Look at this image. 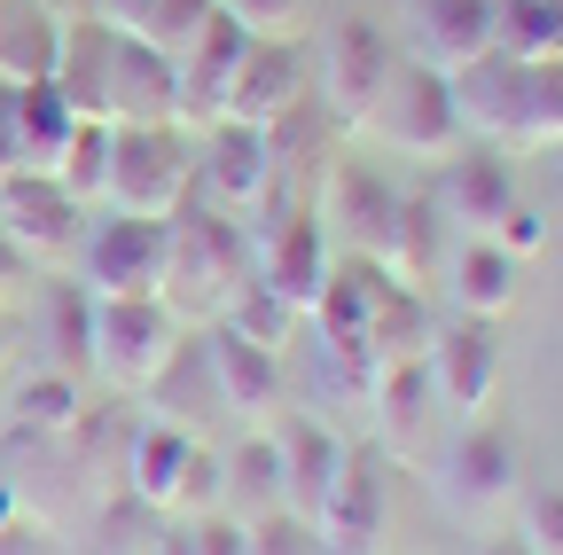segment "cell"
I'll return each instance as SVG.
<instances>
[{
    "label": "cell",
    "instance_id": "6da1fadb",
    "mask_svg": "<svg viewBox=\"0 0 563 555\" xmlns=\"http://www.w3.org/2000/svg\"><path fill=\"white\" fill-rule=\"evenodd\" d=\"M243 282H251V258H243L235 220L188 203V212L173 220V235H165V282H157V298L173 306V321H180V329L220 321Z\"/></svg>",
    "mask_w": 563,
    "mask_h": 555
},
{
    "label": "cell",
    "instance_id": "7a4b0ae2",
    "mask_svg": "<svg viewBox=\"0 0 563 555\" xmlns=\"http://www.w3.org/2000/svg\"><path fill=\"white\" fill-rule=\"evenodd\" d=\"M125 501H141L150 517H203L220 509V454H211L196 431L150 414L125 439Z\"/></svg>",
    "mask_w": 563,
    "mask_h": 555
},
{
    "label": "cell",
    "instance_id": "3957f363",
    "mask_svg": "<svg viewBox=\"0 0 563 555\" xmlns=\"http://www.w3.org/2000/svg\"><path fill=\"white\" fill-rule=\"evenodd\" d=\"M196 196V142L188 125H118V149H110V188L102 203L125 220H180Z\"/></svg>",
    "mask_w": 563,
    "mask_h": 555
},
{
    "label": "cell",
    "instance_id": "277c9868",
    "mask_svg": "<svg viewBox=\"0 0 563 555\" xmlns=\"http://www.w3.org/2000/svg\"><path fill=\"white\" fill-rule=\"evenodd\" d=\"M306 63H313V110H321L329 125H344V133H368L384 87H391V71H399V47H391L384 24L344 16V24L321 32V47H313Z\"/></svg>",
    "mask_w": 563,
    "mask_h": 555
},
{
    "label": "cell",
    "instance_id": "5b68a950",
    "mask_svg": "<svg viewBox=\"0 0 563 555\" xmlns=\"http://www.w3.org/2000/svg\"><path fill=\"white\" fill-rule=\"evenodd\" d=\"M180 321L165 298H95V321H87V368L110 384V391H150L165 376V360L180 353Z\"/></svg>",
    "mask_w": 563,
    "mask_h": 555
},
{
    "label": "cell",
    "instance_id": "8992f818",
    "mask_svg": "<svg viewBox=\"0 0 563 555\" xmlns=\"http://www.w3.org/2000/svg\"><path fill=\"white\" fill-rule=\"evenodd\" d=\"M368 133L391 149V157H422V165H439L462 149V118H454V95H446V71H431V63H415L399 55V71L368 118Z\"/></svg>",
    "mask_w": 563,
    "mask_h": 555
},
{
    "label": "cell",
    "instance_id": "52a82bcc",
    "mask_svg": "<svg viewBox=\"0 0 563 555\" xmlns=\"http://www.w3.org/2000/svg\"><path fill=\"white\" fill-rule=\"evenodd\" d=\"M274 180H282V157H274V142L258 125H235V118L203 125V142H196V196L188 203L243 220V212H266Z\"/></svg>",
    "mask_w": 563,
    "mask_h": 555
},
{
    "label": "cell",
    "instance_id": "ba28073f",
    "mask_svg": "<svg viewBox=\"0 0 563 555\" xmlns=\"http://www.w3.org/2000/svg\"><path fill=\"white\" fill-rule=\"evenodd\" d=\"M329 555H391V462L368 446H344L329 501L313 509Z\"/></svg>",
    "mask_w": 563,
    "mask_h": 555
},
{
    "label": "cell",
    "instance_id": "9c48e42d",
    "mask_svg": "<svg viewBox=\"0 0 563 555\" xmlns=\"http://www.w3.org/2000/svg\"><path fill=\"white\" fill-rule=\"evenodd\" d=\"M203 360H211V391H220V414L243 431H266L282 399H290V376H282L274 344H251L228 321H203Z\"/></svg>",
    "mask_w": 563,
    "mask_h": 555
},
{
    "label": "cell",
    "instance_id": "30bf717a",
    "mask_svg": "<svg viewBox=\"0 0 563 555\" xmlns=\"http://www.w3.org/2000/svg\"><path fill=\"white\" fill-rule=\"evenodd\" d=\"M0 235H9L32 266H55V258H79V235H87V203H70L55 173H0Z\"/></svg>",
    "mask_w": 563,
    "mask_h": 555
},
{
    "label": "cell",
    "instance_id": "8fae6325",
    "mask_svg": "<svg viewBox=\"0 0 563 555\" xmlns=\"http://www.w3.org/2000/svg\"><path fill=\"white\" fill-rule=\"evenodd\" d=\"M165 220H125V212H102L87 220L79 235V266H87V290L95 298H157L165 282Z\"/></svg>",
    "mask_w": 563,
    "mask_h": 555
},
{
    "label": "cell",
    "instance_id": "7c38bea8",
    "mask_svg": "<svg viewBox=\"0 0 563 555\" xmlns=\"http://www.w3.org/2000/svg\"><path fill=\"white\" fill-rule=\"evenodd\" d=\"M313 220H321V235H329L336 251H352V258H384L391 220H399V188H391L376 165H361V157H336V165L321 173Z\"/></svg>",
    "mask_w": 563,
    "mask_h": 555
},
{
    "label": "cell",
    "instance_id": "4fadbf2b",
    "mask_svg": "<svg viewBox=\"0 0 563 555\" xmlns=\"http://www.w3.org/2000/svg\"><path fill=\"white\" fill-rule=\"evenodd\" d=\"M306 102H313V63H306V47H298V40H251L243 63H235V79H228L220 118L274 133L282 118H298Z\"/></svg>",
    "mask_w": 563,
    "mask_h": 555
},
{
    "label": "cell",
    "instance_id": "5bb4252c",
    "mask_svg": "<svg viewBox=\"0 0 563 555\" xmlns=\"http://www.w3.org/2000/svg\"><path fill=\"white\" fill-rule=\"evenodd\" d=\"M329 266H336V243L321 235L313 203H306V212H274V220L258 227L251 282H266V290H274L282 306H290L298 321L313 313V298H321V282H329Z\"/></svg>",
    "mask_w": 563,
    "mask_h": 555
},
{
    "label": "cell",
    "instance_id": "9a60e30c",
    "mask_svg": "<svg viewBox=\"0 0 563 555\" xmlns=\"http://www.w3.org/2000/svg\"><path fill=\"white\" fill-rule=\"evenodd\" d=\"M517 196H525V188H517L509 149H493V142H462L454 157H439V188H431V203L446 212V227H454V235H493Z\"/></svg>",
    "mask_w": 563,
    "mask_h": 555
},
{
    "label": "cell",
    "instance_id": "2e32d148",
    "mask_svg": "<svg viewBox=\"0 0 563 555\" xmlns=\"http://www.w3.org/2000/svg\"><path fill=\"white\" fill-rule=\"evenodd\" d=\"M422 368H431L439 407H454L462 423H477V414L493 407V384H501V336H493V321L454 313L446 329H431V353H422Z\"/></svg>",
    "mask_w": 563,
    "mask_h": 555
},
{
    "label": "cell",
    "instance_id": "e0dca14e",
    "mask_svg": "<svg viewBox=\"0 0 563 555\" xmlns=\"http://www.w3.org/2000/svg\"><path fill=\"white\" fill-rule=\"evenodd\" d=\"M439 493L454 517H493L517 501V439L501 423H462V439L446 446V469H439Z\"/></svg>",
    "mask_w": 563,
    "mask_h": 555
},
{
    "label": "cell",
    "instance_id": "ac0fdd59",
    "mask_svg": "<svg viewBox=\"0 0 563 555\" xmlns=\"http://www.w3.org/2000/svg\"><path fill=\"white\" fill-rule=\"evenodd\" d=\"M399 9H407V55L431 71H462L501 47V0H399Z\"/></svg>",
    "mask_w": 563,
    "mask_h": 555
},
{
    "label": "cell",
    "instance_id": "d6986e66",
    "mask_svg": "<svg viewBox=\"0 0 563 555\" xmlns=\"http://www.w3.org/2000/svg\"><path fill=\"white\" fill-rule=\"evenodd\" d=\"M266 431H274V446H282V509L313 524V509L329 501V485H336L344 439H336V431L321 423L313 407H282Z\"/></svg>",
    "mask_w": 563,
    "mask_h": 555
},
{
    "label": "cell",
    "instance_id": "ffe728a7",
    "mask_svg": "<svg viewBox=\"0 0 563 555\" xmlns=\"http://www.w3.org/2000/svg\"><path fill=\"white\" fill-rule=\"evenodd\" d=\"M251 32L235 16L211 9L196 24V40L173 55V79H180V125H220V102H228V79H235V63H243Z\"/></svg>",
    "mask_w": 563,
    "mask_h": 555
},
{
    "label": "cell",
    "instance_id": "44dd1931",
    "mask_svg": "<svg viewBox=\"0 0 563 555\" xmlns=\"http://www.w3.org/2000/svg\"><path fill=\"white\" fill-rule=\"evenodd\" d=\"M110 125H180L173 55L133 32H118V63H110Z\"/></svg>",
    "mask_w": 563,
    "mask_h": 555
},
{
    "label": "cell",
    "instance_id": "7402d4cb",
    "mask_svg": "<svg viewBox=\"0 0 563 555\" xmlns=\"http://www.w3.org/2000/svg\"><path fill=\"white\" fill-rule=\"evenodd\" d=\"M517 87H525V63L509 47H493L462 71H446V95H454V118H462V142H509V118H517Z\"/></svg>",
    "mask_w": 563,
    "mask_h": 555
},
{
    "label": "cell",
    "instance_id": "603a6c76",
    "mask_svg": "<svg viewBox=\"0 0 563 555\" xmlns=\"http://www.w3.org/2000/svg\"><path fill=\"white\" fill-rule=\"evenodd\" d=\"M110 63H118V24L102 16H63L55 47V87L79 118H110Z\"/></svg>",
    "mask_w": 563,
    "mask_h": 555
},
{
    "label": "cell",
    "instance_id": "cb8c5ba5",
    "mask_svg": "<svg viewBox=\"0 0 563 555\" xmlns=\"http://www.w3.org/2000/svg\"><path fill=\"white\" fill-rule=\"evenodd\" d=\"M454 227H446V212L431 196H399V220H391V243H384V274L391 282H407V290H431L439 274H446V258H454Z\"/></svg>",
    "mask_w": 563,
    "mask_h": 555
},
{
    "label": "cell",
    "instance_id": "d4e9b609",
    "mask_svg": "<svg viewBox=\"0 0 563 555\" xmlns=\"http://www.w3.org/2000/svg\"><path fill=\"white\" fill-rule=\"evenodd\" d=\"M439 282H446L454 313H470V321H501V313L517 306V258L493 243V235H462Z\"/></svg>",
    "mask_w": 563,
    "mask_h": 555
},
{
    "label": "cell",
    "instance_id": "484cf974",
    "mask_svg": "<svg viewBox=\"0 0 563 555\" xmlns=\"http://www.w3.org/2000/svg\"><path fill=\"white\" fill-rule=\"evenodd\" d=\"M220 509L243 517V524L282 509V446H274V431H243L220 454Z\"/></svg>",
    "mask_w": 563,
    "mask_h": 555
},
{
    "label": "cell",
    "instance_id": "4316f807",
    "mask_svg": "<svg viewBox=\"0 0 563 555\" xmlns=\"http://www.w3.org/2000/svg\"><path fill=\"white\" fill-rule=\"evenodd\" d=\"M368 407H376V439H384V454H415L422 423H431V407H439L431 368H422V360H384L376 384H368Z\"/></svg>",
    "mask_w": 563,
    "mask_h": 555
},
{
    "label": "cell",
    "instance_id": "83f0119b",
    "mask_svg": "<svg viewBox=\"0 0 563 555\" xmlns=\"http://www.w3.org/2000/svg\"><path fill=\"white\" fill-rule=\"evenodd\" d=\"M55 47H63L55 9H40V0H0V87L55 79Z\"/></svg>",
    "mask_w": 563,
    "mask_h": 555
},
{
    "label": "cell",
    "instance_id": "f1b7e54d",
    "mask_svg": "<svg viewBox=\"0 0 563 555\" xmlns=\"http://www.w3.org/2000/svg\"><path fill=\"white\" fill-rule=\"evenodd\" d=\"M9 110H16V165L47 173L70 142V125H79V110L63 102L55 79H32V87H9Z\"/></svg>",
    "mask_w": 563,
    "mask_h": 555
},
{
    "label": "cell",
    "instance_id": "f546056e",
    "mask_svg": "<svg viewBox=\"0 0 563 555\" xmlns=\"http://www.w3.org/2000/svg\"><path fill=\"white\" fill-rule=\"evenodd\" d=\"M165 423H180V431H196L203 439V414H220V391H211V360H203V336H180V353L165 360V376L141 391Z\"/></svg>",
    "mask_w": 563,
    "mask_h": 555
},
{
    "label": "cell",
    "instance_id": "4dcf8cb0",
    "mask_svg": "<svg viewBox=\"0 0 563 555\" xmlns=\"http://www.w3.org/2000/svg\"><path fill=\"white\" fill-rule=\"evenodd\" d=\"M509 157L517 149H563V63H525L517 118H509Z\"/></svg>",
    "mask_w": 563,
    "mask_h": 555
},
{
    "label": "cell",
    "instance_id": "1f68e13d",
    "mask_svg": "<svg viewBox=\"0 0 563 555\" xmlns=\"http://www.w3.org/2000/svg\"><path fill=\"white\" fill-rule=\"evenodd\" d=\"M211 9H220V0H102V24L150 40V47H165V55H180Z\"/></svg>",
    "mask_w": 563,
    "mask_h": 555
},
{
    "label": "cell",
    "instance_id": "d6a6232c",
    "mask_svg": "<svg viewBox=\"0 0 563 555\" xmlns=\"http://www.w3.org/2000/svg\"><path fill=\"white\" fill-rule=\"evenodd\" d=\"M110 149H118V125H110V118H79V125H70L63 157L47 165L70 203H87V212L102 203V188H110Z\"/></svg>",
    "mask_w": 563,
    "mask_h": 555
},
{
    "label": "cell",
    "instance_id": "836d02e7",
    "mask_svg": "<svg viewBox=\"0 0 563 555\" xmlns=\"http://www.w3.org/2000/svg\"><path fill=\"white\" fill-rule=\"evenodd\" d=\"M501 47L517 63H563V0H501Z\"/></svg>",
    "mask_w": 563,
    "mask_h": 555
},
{
    "label": "cell",
    "instance_id": "e575fe53",
    "mask_svg": "<svg viewBox=\"0 0 563 555\" xmlns=\"http://www.w3.org/2000/svg\"><path fill=\"white\" fill-rule=\"evenodd\" d=\"M16 423H24V431H79V423H87V407H79V384H70V368L32 376V384L16 391Z\"/></svg>",
    "mask_w": 563,
    "mask_h": 555
},
{
    "label": "cell",
    "instance_id": "d590c367",
    "mask_svg": "<svg viewBox=\"0 0 563 555\" xmlns=\"http://www.w3.org/2000/svg\"><path fill=\"white\" fill-rule=\"evenodd\" d=\"M228 329H243L251 344H274V353H282V344H290V329H298V313L290 306H282L266 282H243L235 298H228V313H220Z\"/></svg>",
    "mask_w": 563,
    "mask_h": 555
},
{
    "label": "cell",
    "instance_id": "8d00e7d4",
    "mask_svg": "<svg viewBox=\"0 0 563 555\" xmlns=\"http://www.w3.org/2000/svg\"><path fill=\"white\" fill-rule=\"evenodd\" d=\"M220 16H235L251 40H306L313 0H220Z\"/></svg>",
    "mask_w": 563,
    "mask_h": 555
},
{
    "label": "cell",
    "instance_id": "74e56055",
    "mask_svg": "<svg viewBox=\"0 0 563 555\" xmlns=\"http://www.w3.org/2000/svg\"><path fill=\"white\" fill-rule=\"evenodd\" d=\"M251 555H329V547H321V532H313L306 517L274 509V517H258V524H251Z\"/></svg>",
    "mask_w": 563,
    "mask_h": 555
},
{
    "label": "cell",
    "instance_id": "f35d334b",
    "mask_svg": "<svg viewBox=\"0 0 563 555\" xmlns=\"http://www.w3.org/2000/svg\"><path fill=\"white\" fill-rule=\"evenodd\" d=\"M180 524H188L196 555H251V524L228 517V509H203V517H180Z\"/></svg>",
    "mask_w": 563,
    "mask_h": 555
},
{
    "label": "cell",
    "instance_id": "ab89813d",
    "mask_svg": "<svg viewBox=\"0 0 563 555\" xmlns=\"http://www.w3.org/2000/svg\"><path fill=\"white\" fill-rule=\"evenodd\" d=\"M493 243H501V251H509V258L525 266L532 251H548V220H540V212H532V203L517 196V203H509V212H501V227H493Z\"/></svg>",
    "mask_w": 563,
    "mask_h": 555
},
{
    "label": "cell",
    "instance_id": "60d3db41",
    "mask_svg": "<svg viewBox=\"0 0 563 555\" xmlns=\"http://www.w3.org/2000/svg\"><path fill=\"white\" fill-rule=\"evenodd\" d=\"M517 532L532 540V555H563V485L525 501V524H517Z\"/></svg>",
    "mask_w": 563,
    "mask_h": 555
},
{
    "label": "cell",
    "instance_id": "b9f144b4",
    "mask_svg": "<svg viewBox=\"0 0 563 555\" xmlns=\"http://www.w3.org/2000/svg\"><path fill=\"white\" fill-rule=\"evenodd\" d=\"M0 555H55V540L32 532L24 517H9V524H0Z\"/></svg>",
    "mask_w": 563,
    "mask_h": 555
},
{
    "label": "cell",
    "instance_id": "7bdbcfd3",
    "mask_svg": "<svg viewBox=\"0 0 563 555\" xmlns=\"http://www.w3.org/2000/svg\"><path fill=\"white\" fill-rule=\"evenodd\" d=\"M16 282H32V258H24V251H16L9 235H0V298H9Z\"/></svg>",
    "mask_w": 563,
    "mask_h": 555
},
{
    "label": "cell",
    "instance_id": "ee69618b",
    "mask_svg": "<svg viewBox=\"0 0 563 555\" xmlns=\"http://www.w3.org/2000/svg\"><path fill=\"white\" fill-rule=\"evenodd\" d=\"M477 555H532V540H525V532H493Z\"/></svg>",
    "mask_w": 563,
    "mask_h": 555
},
{
    "label": "cell",
    "instance_id": "f6af8a7d",
    "mask_svg": "<svg viewBox=\"0 0 563 555\" xmlns=\"http://www.w3.org/2000/svg\"><path fill=\"white\" fill-rule=\"evenodd\" d=\"M9 360H16V321L0 313V368H9Z\"/></svg>",
    "mask_w": 563,
    "mask_h": 555
},
{
    "label": "cell",
    "instance_id": "bcb514c9",
    "mask_svg": "<svg viewBox=\"0 0 563 555\" xmlns=\"http://www.w3.org/2000/svg\"><path fill=\"white\" fill-rule=\"evenodd\" d=\"M40 9H55V16H63V9H79V0H40Z\"/></svg>",
    "mask_w": 563,
    "mask_h": 555
},
{
    "label": "cell",
    "instance_id": "7dc6e473",
    "mask_svg": "<svg viewBox=\"0 0 563 555\" xmlns=\"http://www.w3.org/2000/svg\"><path fill=\"white\" fill-rule=\"evenodd\" d=\"M133 555H157V540H141V547H133Z\"/></svg>",
    "mask_w": 563,
    "mask_h": 555
}]
</instances>
